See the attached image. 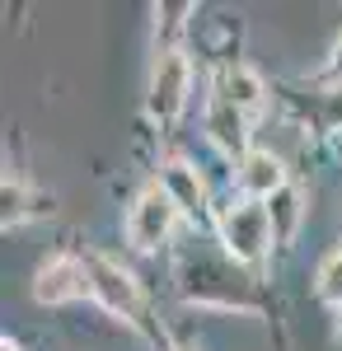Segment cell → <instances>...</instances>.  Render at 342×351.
Here are the masks:
<instances>
[{"label": "cell", "mask_w": 342, "mask_h": 351, "mask_svg": "<svg viewBox=\"0 0 342 351\" xmlns=\"http://www.w3.org/2000/svg\"><path fill=\"white\" fill-rule=\"evenodd\" d=\"M220 239H225V248L235 253L239 263H258V258L267 253V243H272V216H267V206L244 202V206H235V211H225Z\"/></svg>", "instance_id": "6da1fadb"}, {"label": "cell", "mask_w": 342, "mask_h": 351, "mask_svg": "<svg viewBox=\"0 0 342 351\" xmlns=\"http://www.w3.org/2000/svg\"><path fill=\"white\" fill-rule=\"evenodd\" d=\"M174 216H179V202L164 192V183H155V188H146L136 197L132 216H127V239H132L136 248H155V243L174 230Z\"/></svg>", "instance_id": "7a4b0ae2"}, {"label": "cell", "mask_w": 342, "mask_h": 351, "mask_svg": "<svg viewBox=\"0 0 342 351\" xmlns=\"http://www.w3.org/2000/svg\"><path fill=\"white\" fill-rule=\"evenodd\" d=\"M187 80H192V71H187V56L183 52H164L155 61V75H150V112L155 117H179L187 104Z\"/></svg>", "instance_id": "3957f363"}, {"label": "cell", "mask_w": 342, "mask_h": 351, "mask_svg": "<svg viewBox=\"0 0 342 351\" xmlns=\"http://www.w3.org/2000/svg\"><path fill=\"white\" fill-rule=\"evenodd\" d=\"M33 295L43 300V304H61V300L94 295L89 263H80V258H52L47 267L38 271V286H33Z\"/></svg>", "instance_id": "277c9868"}, {"label": "cell", "mask_w": 342, "mask_h": 351, "mask_svg": "<svg viewBox=\"0 0 342 351\" xmlns=\"http://www.w3.org/2000/svg\"><path fill=\"white\" fill-rule=\"evenodd\" d=\"M89 281H94V295L104 300L108 309H117V314H132L136 309V286L127 271H117L113 263L104 258H89Z\"/></svg>", "instance_id": "5b68a950"}, {"label": "cell", "mask_w": 342, "mask_h": 351, "mask_svg": "<svg viewBox=\"0 0 342 351\" xmlns=\"http://www.w3.org/2000/svg\"><path fill=\"white\" fill-rule=\"evenodd\" d=\"M239 183L253 192V197H272V192H282V183H286L282 160L267 155V150H249V155H244V169H239Z\"/></svg>", "instance_id": "8992f818"}, {"label": "cell", "mask_w": 342, "mask_h": 351, "mask_svg": "<svg viewBox=\"0 0 342 351\" xmlns=\"http://www.w3.org/2000/svg\"><path fill=\"white\" fill-rule=\"evenodd\" d=\"M159 183H164V192H169L183 211H197V206H202V178H197L187 164H179V160L164 164V178H159Z\"/></svg>", "instance_id": "52a82bcc"}, {"label": "cell", "mask_w": 342, "mask_h": 351, "mask_svg": "<svg viewBox=\"0 0 342 351\" xmlns=\"http://www.w3.org/2000/svg\"><path fill=\"white\" fill-rule=\"evenodd\" d=\"M207 127L216 132V141H220V145H239V141H244V122H239V108L230 104V99H225V94H220V99L211 104Z\"/></svg>", "instance_id": "ba28073f"}, {"label": "cell", "mask_w": 342, "mask_h": 351, "mask_svg": "<svg viewBox=\"0 0 342 351\" xmlns=\"http://www.w3.org/2000/svg\"><path fill=\"white\" fill-rule=\"evenodd\" d=\"M225 89H230L225 99H230L235 108H258V104H263V80H258L253 71H244V66H235V71L225 75Z\"/></svg>", "instance_id": "9c48e42d"}, {"label": "cell", "mask_w": 342, "mask_h": 351, "mask_svg": "<svg viewBox=\"0 0 342 351\" xmlns=\"http://www.w3.org/2000/svg\"><path fill=\"white\" fill-rule=\"evenodd\" d=\"M315 286H319V295L328 300V304H342V248H338V253H328V258L319 263Z\"/></svg>", "instance_id": "30bf717a"}, {"label": "cell", "mask_w": 342, "mask_h": 351, "mask_svg": "<svg viewBox=\"0 0 342 351\" xmlns=\"http://www.w3.org/2000/svg\"><path fill=\"white\" fill-rule=\"evenodd\" d=\"M0 351H19V347H14V342H0Z\"/></svg>", "instance_id": "8fae6325"}, {"label": "cell", "mask_w": 342, "mask_h": 351, "mask_svg": "<svg viewBox=\"0 0 342 351\" xmlns=\"http://www.w3.org/2000/svg\"><path fill=\"white\" fill-rule=\"evenodd\" d=\"M338 71H342V47H338Z\"/></svg>", "instance_id": "7c38bea8"}]
</instances>
